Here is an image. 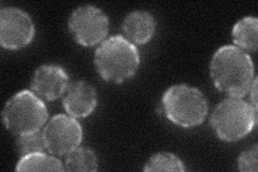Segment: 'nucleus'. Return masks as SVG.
<instances>
[{
	"mask_svg": "<svg viewBox=\"0 0 258 172\" xmlns=\"http://www.w3.org/2000/svg\"><path fill=\"white\" fill-rule=\"evenodd\" d=\"M62 104L70 117L75 119L87 118L97 106L95 88L84 81L70 83L62 95Z\"/></svg>",
	"mask_w": 258,
	"mask_h": 172,
	"instance_id": "10",
	"label": "nucleus"
},
{
	"mask_svg": "<svg viewBox=\"0 0 258 172\" xmlns=\"http://www.w3.org/2000/svg\"><path fill=\"white\" fill-rule=\"evenodd\" d=\"M2 118L6 128L20 136L41 130L47 123L48 113L41 98L34 92L22 91L6 103Z\"/></svg>",
	"mask_w": 258,
	"mask_h": 172,
	"instance_id": "4",
	"label": "nucleus"
},
{
	"mask_svg": "<svg viewBox=\"0 0 258 172\" xmlns=\"http://www.w3.org/2000/svg\"><path fill=\"white\" fill-rule=\"evenodd\" d=\"M144 171H185L183 161L172 153H157L147 161Z\"/></svg>",
	"mask_w": 258,
	"mask_h": 172,
	"instance_id": "15",
	"label": "nucleus"
},
{
	"mask_svg": "<svg viewBox=\"0 0 258 172\" xmlns=\"http://www.w3.org/2000/svg\"><path fill=\"white\" fill-rule=\"evenodd\" d=\"M16 149H18V153L21 157L29 154L44 153V151H47L42 129L35 133L18 136Z\"/></svg>",
	"mask_w": 258,
	"mask_h": 172,
	"instance_id": "16",
	"label": "nucleus"
},
{
	"mask_svg": "<svg viewBox=\"0 0 258 172\" xmlns=\"http://www.w3.org/2000/svg\"><path fill=\"white\" fill-rule=\"evenodd\" d=\"M47 152L57 156H64L77 149L82 142L83 130L77 119L57 114L47 121L43 129Z\"/></svg>",
	"mask_w": 258,
	"mask_h": 172,
	"instance_id": "7",
	"label": "nucleus"
},
{
	"mask_svg": "<svg viewBox=\"0 0 258 172\" xmlns=\"http://www.w3.org/2000/svg\"><path fill=\"white\" fill-rule=\"evenodd\" d=\"M16 171H64L63 163L45 153L29 154L20 158Z\"/></svg>",
	"mask_w": 258,
	"mask_h": 172,
	"instance_id": "14",
	"label": "nucleus"
},
{
	"mask_svg": "<svg viewBox=\"0 0 258 172\" xmlns=\"http://www.w3.org/2000/svg\"><path fill=\"white\" fill-rule=\"evenodd\" d=\"M258 20L246 16L236 23L232 28V41L237 47L244 52L255 53L257 50Z\"/></svg>",
	"mask_w": 258,
	"mask_h": 172,
	"instance_id": "12",
	"label": "nucleus"
},
{
	"mask_svg": "<svg viewBox=\"0 0 258 172\" xmlns=\"http://www.w3.org/2000/svg\"><path fill=\"white\" fill-rule=\"evenodd\" d=\"M163 105L168 120L184 128L203 124L209 111L204 94L185 84L169 87L163 96Z\"/></svg>",
	"mask_w": 258,
	"mask_h": 172,
	"instance_id": "3",
	"label": "nucleus"
},
{
	"mask_svg": "<svg viewBox=\"0 0 258 172\" xmlns=\"http://www.w3.org/2000/svg\"><path fill=\"white\" fill-rule=\"evenodd\" d=\"M210 75L220 92L238 98L249 92L255 79L251 56L235 45L222 46L214 53Z\"/></svg>",
	"mask_w": 258,
	"mask_h": 172,
	"instance_id": "1",
	"label": "nucleus"
},
{
	"mask_svg": "<svg viewBox=\"0 0 258 172\" xmlns=\"http://www.w3.org/2000/svg\"><path fill=\"white\" fill-rule=\"evenodd\" d=\"M257 122V112L242 98L228 97L217 104L211 124L221 140L238 141L252 132Z\"/></svg>",
	"mask_w": 258,
	"mask_h": 172,
	"instance_id": "5",
	"label": "nucleus"
},
{
	"mask_svg": "<svg viewBox=\"0 0 258 172\" xmlns=\"http://www.w3.org/2000/svg\"><path fill=\"white\" fill-rule=\"evenodd\" d=\"M95 65L102 80L123 83L138 71L140 54L136 45L125 37L112 36L97 47Z\"/></svg>",
	"mask_w": 258,
	"mask_h": 172,
	"instance_id": "2",
	"label": "nucleus"
},
{
	"mask_svg": "<svg viewBox=\"0 0 258 172\" xmlns=\"http://www.w3.org/2000/svg\"><path fill=\"white\" fill-rule=\"evenodd\" d=\"M63 165L66 171L93 172L98 170V158L92 150L78 146L64 155Z\"/></svg>",
	"mask_w": 258,
	"mask_h": 172,
	"instance_id": "13",
	"label": "nucleus"
},
{
	"mask_svg": "<svg viewBox=\"0 0 258 172\" xmlns=\"http://www.w3.org/2000/svg\"><path fill=\"white\" fill-rule=\"evenodd\" d=\"M68 26L77 43L83 46H95L106 40L109 32V19L99 8L85 5L72 12Z\"/></svg>",
	"mask_w": 258,
	"mask_h": 172,
	"instance_id": "6",
	"label": "nucleus"
},
{
	"mask_svg": "<svg viewBox=\"0 0 258 172\" xmlns=\"http://www.w3.org/2000/svg\"><path fill=\"white\" fill-rule=\"evenodd\" d=\"M249 104L253 106V109L257 112V79L255 78L251 89H249Z\"/></svg>",
	"mask_w": 258,
	"mask_h": 172,
	"instance_id": "18",
	"label": "nucleus"
},
{
	"mask_svg": "<svg viewBox=\"0 0 258 172\" xmlns=\"http://www.w3.org/2000/svg\"><path fill=\"white\" fill-rule=\"evenodd\" d=\"M155 28L154 16L147 11L131 12L123 23V31L126 39L135 45L148 43L154 36Z\"/></svg>",
	"mask_w": 258,
	"mask_h": 172,
	"instance_id": "11",
	"label": "nucleus"
},
{
	"mask_svg": "<svg viewBox=\"0 0 258 172\" xmlns=\"http://www.w3.org/2000/svg\"><path fill=\"white\" fill-rule=\"evenodd\" d=\"M257 156L258 149L257 145H253L251 149L240 155L238 159V168L242 172H256L257 171Z\"/></svg>",
	"mask_w": 258,
	"mask_h": 172,
	"instance_id": "17",
	"label": "nucleus"
},
{
	"mask_svg": "<svg viewBox=\"0 0 258 172\" xmlns=\"http://www.w3.org/2000/svg\"><path fill=\"white\" fill-rule=\"evenodd\" d=\"M69 85V77L63 68L55 65L39 67L31 81V89L45 101H54L61 97Z\"/></svg>",
	"mask_w": 258,
	"mask_h": 172,
	"instance_id": "9",
	"label": "nucleus"
},
{
	"mask_svg": "<svg viewBox=\"0 0 258 172\" xmlns=\"http://www.w3.org/2000/svg\"><path fill=\"white\" fill-rule=\"evenodd\" d=\"M35 25L30 16L18 8L0 11V44L7 50H20L30 44L35 37Z\"/></svg>",
	"mask_w": 258,
	"mask_h": 172,
	"instance_id": "8",
	"label": "nucleus"
}]
</instances>
